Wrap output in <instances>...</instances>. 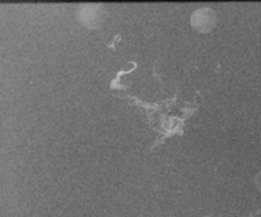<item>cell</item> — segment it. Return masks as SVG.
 I'll use <instances>...</instances> for the list:
<instances>
[{
	"label": "cell",
	"instance_id": "obj_2",
	"mask_svg": "<svg viewBox=\"0 0 261 217\" xmlns=\"http://www.w3.org/2000/svg\"><path fill=\"white\" fill-rule=\"evenodd\" d=\"M255 184H256V186L259 188V190L261 191V171L259 174H257L256 176H255Z\"/></svg>",
	"mask_w": 261,
	"mask_h": 217
},
{
	"label": "cell",
	"instance_id": "obj_1",
	"mask_svg": "<svg viewBox=\"0 0 261 217\" xmlns=\"http://www.w3.org/2000/svg\"><path fill=\"white\" fill-rule=\"evenodd\" d=\"M217 14L211 8H201L191 15V26L200 32H208L216 26Z\"/></svg>",
	"mask_w": 261,
	"mask_h": 217
}]
</instances>
